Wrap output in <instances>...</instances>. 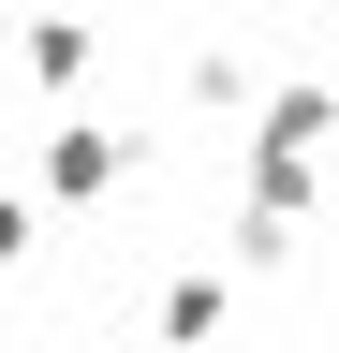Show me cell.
Returning a JSON list of instances; mask_svg holds the SVG:
<instances>
[{"label": "cell", "instance_id": "cell-2", "mask_svg": "<svg viewBox=\"0 0 339 353\" xmlns=\"http://www.w3.org/2000/svg\"><path fill=\"white\" fill-rule=\"evenodd\" d=\"M15 250H30V206H15V192H0V265H15Z\"/></svg>", "mask_w": 339, "mask_h": 353}, {"label": "cell", "instance_id": "cell-1", "mask_svg": "<svg viewBox=\"0 0 339 353\" xmlns=\"http://www.w3.org/2000/svg\"><path fill=\"white\" fill-rule=\"evenodd\" d=\"M45 176H59V192H104V176H118V132H89V118H74V132H59V162H45Z\"/></svg>", "mask_w": 339, "mask_h": 353}]
</instances>
